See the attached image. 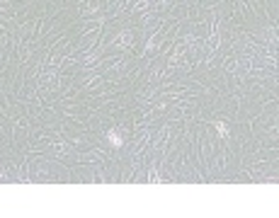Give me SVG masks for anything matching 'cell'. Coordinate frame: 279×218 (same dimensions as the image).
I'll use <instances>...</instances> for the list:
<instances>
[{
    "mask_svg": "<svg viewBox=\"0 0 279 218\" xmlns=\"http://www.w3.org/2000/svg\"><path fill=\"white\" fill-rule=\"evenodd\" d=\"M107 138H109V143H112V145H117V148L121 145V136L117 133V131H114V128H112L109 133H107Z\"/></svg>",
    "mask_w": 279,
    "mask_h": 218,
    "instance_id": "cell-1",
    "label": "cell"
},
{
    "mask_svg": "<svg viewBox=\"0 0 279 218\" xmlns=\"http://www.w3.org/2000/svg\"><path fill=\"white\" fill-rule=\"evenodd\" d=\"M216 131H218V136H226V133H228V126H226L223 121H216Z\"/></svg>",
    "mask_w": 279,
    "mask_h": 218,
    "instance_id": "cell-2",
    "label": "cell"
}]
</instances>
